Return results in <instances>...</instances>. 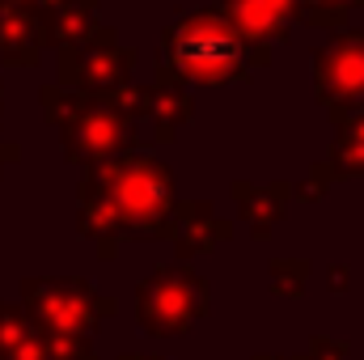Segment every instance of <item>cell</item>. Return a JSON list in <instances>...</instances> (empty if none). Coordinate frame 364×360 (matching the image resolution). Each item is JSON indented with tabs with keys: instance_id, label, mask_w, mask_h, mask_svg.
<instances>
[{
	"instance_id": "6da1fadb",
	"label": "cell",
	"mask_w": 364,
	"mask_h": 360,
	"mask_svg": "<svg viewBox=\"0 0 364 360\" xmlns=\"http://www.w3.org/2000/svg\"><path fill=\"white\" fill-rule=\"evenodd\" d=\"M166 51H170V60L178 64L182 73H191V77H225V73H237V64H242L237 34L220 17H212V13L186 17L178 30L170 34Z\"/></svg>"
}]
</instances>
